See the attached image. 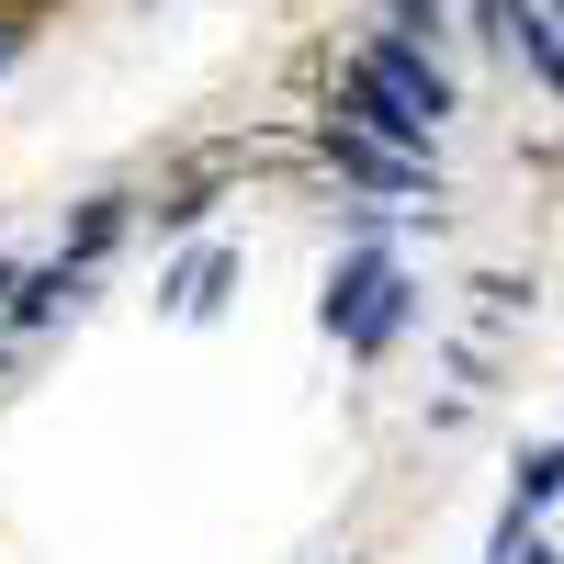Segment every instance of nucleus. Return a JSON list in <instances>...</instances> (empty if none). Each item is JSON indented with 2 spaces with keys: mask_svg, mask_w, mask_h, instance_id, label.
Listing matches in <instances>:
<instances>
[{
  "mask_svg": "<svg viewBox=\"0 0 564 564\" xmlns=\"http://www.w3.org/2000/svg\"><path fill=\"white\" fill-rule=\"evenodd\" d=\"M316 316H327V339H339V350H361V361H372V350H395V339H406L417 282L384 260V238H361L339 271H327V305H316Z\"/></svg>",
  "mask_w": 564,
  "mask_h": 564,
  "instance_id": "1",
  "label": "nucleus"
},
{
  "mask_svg": "<svg viewBox=\"0 0 564 564\" xmlns=\"http://www.w3.org/2000/svg\"><path fill=\"white\" fill-rule=\"evenodd\" d=\"M350 68H361L372 90H384V102H395V113H417V124H430V135H441V113H452V79L430 68V45H417V34H372V45H361V57H350Z\"/></svg>",
  "mask_w": 564,
  "mask_h": 564,
  "instance_id": "2",
  "label": "nucleus"
},
{
  "mask_svg": "<svg viewBox=\"0 0 564 564\" xmlns=\"http://www.w3.org/2000/svg\"><path fill=\"white\" fill-rule=\"evenodd\" d=\"M327 159H339L350 181H372V193H430V159L384 148V135H361V124H327Z\"/></svg>",
  "mask_w": 564,
  "mask_h": 564,
  "instance_id": "3",
  "label": "nucleus"
},
{
  "mask_svg": "<svg viewBox=\"0 0 564 564\" xmlns=\"http://www.w3.org/2000/svg\"><path fill=\"white\" fill-rule=\"evenodd\" d=\"M486 34H508V45L542 68V90L564 102V12H553V0H497V23H486Z\"/></svg>",
  "mask_w": 564,
  "mask_h": 564,
  "instance_id": "4",
  "label": "nucleus"
},
{
  "mask_svg": "<svg viewBox=\"0 0 564 564\" xmlns=\"http://www.w3.org/2000/svg\"><path fill=\"white\" fill-rule=\"evenodd\" d=\"M226 282H238V249H193V260L159 282V294H170V316H215V305H226Z\"/></svg>",
  "mask_w": 564,
  "mask_h": 564,
  "instance_id": "5",
  "label": "nucleus"
},
{
  "mask_svg": "<svg viewBox=\"0 0 564 564\" xmlns=\"http://www.w3.org/2000/svg\"><path fill=\"white\" fill-rule=\"evenodd\" d=\"M564 497V452H531L520 463V508H508V520H531V508H553Z\"/></svg>",
  "mask_w": 564,
  "mask_h": 564,
  "instance_id": "6",
  "label": "nucleus"
},
{
  "mask_svg": "<svg viewBox=\"0 0 564 564\" xmlns=\"http://www.w3.org/2000/svg\"><path fill=\"white\" fill-rule=\"evenodd\" d=\"M113 238H124V204H90V215H79V249H68V260H79V271H90V260H102V249H113Z\"/></svg>",
  "mask_w": 564,
  "mask_h": 564,
  "instance_id": "7",
  "label": "nucleus"
},
{
  "mask_svg": "<svg viewBox=\"0 0 564 564\" xmlns=\"http://www.w3.org/2000/svg\"><path fill=\"white\" fill-rule=\"evenodd\" d=\"M395 12V34H441V0H384Z\"/></svg>",
  "mask_w": 564,
  "mask_h": 564,
  "instance_id": "8",
  "label": "nucleus"
},
{
  "mask_svg": "<svg viewBox=\"0 0 564 564\" xmlns=\"http://www.w3.org/2000/svg\"><path fill=\"white\" fill-rule=\"evenodd\" d=\"M497 564H553V553H542V542H531L520 520H508V542H497Z\"/></svg>",
  "mask_w": 564,
  "mask_h": 564,
  "instance_id": "9",
  "label": "nucleus"
}]
</instances>
